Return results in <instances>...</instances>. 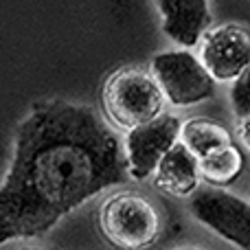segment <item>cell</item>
I'll return each instance as SVG.
<instances>
[{
  "instance_id": "obj_7",
  "label": "cell",
  "mask_w": 250,
  "mask_h": 250,
  "mask_svg": "<svg viewBox=\"0 0 250 250\" xmlns=\"http://www.w3.org/2000/svg\"><path fill=\"white\" fill-rule=\"evenodd\" d=\"M200 62L215 82H235L250 66V31L242 24H222L202 35Z\"/></svg>"
},
{
  "instance_id": "obj_6",
  "label": "cell",
  "mask_w": 250,
  "mask_h": 250,
  "mask_svg": "<svg viewBox=\"0 0 250 250\" xmlns=\"http://www.w3.org/2000/svg\"><path fill=\"white\" fill-rule=\"evenodd\" d=\"M182 123L173 114H160L158 119L138 125L125 134L123 154L127 176L132 180H147L169 149L180 141Z\"/></svg>"
},
{
  "instance_id": "obj_9",
  "label": "cell",
  "mask_w": 250,
  "mask_h": 250,
  "mask_svg": "<svg viewBox=\"0 0 250 250\" xmlns=\"http://www.w3.org/2000/svg\"><path fill=\"white\" fill-rule=\"evenodd\" d=\"M200 160L182 145L180 141L165 154L160 165L154 171L156 189L173 195V198H189L200 187Z\"/></svg>"
},
{
  "instance_id": "obj_11",
  "label": "cell",
  "mask_w": 250,
  "mask_h": 250,
  "mask_svg": "<svg viewBox=\"0 0 250 250\" xmlns=\"http://www.w3.org/2000/svg\"><path fill=\"white\" fill-rule=\"evenodd\" d=\"M244 165H246L244 151L233 143L200 160V178L211 189H226L242 176Z\"/></svg>"
},
{
  "instance_id": "obj_1",
  "label": "cell",
  "mask_w": 250,
  "mask_h": 250,
  "mask_svg": "<svg viewBox=\"0 0 250 250\" xmlns=\"http://www.w3.org/2000/svg\"><path fill=\"white\" fill-rule=\"evenodd\" d=\"M127 178L121 141L95 110L40 101L18 125L0 185V246L46 235L62 217Z\"/></svg>"
},
{
  "instance_id": "obj_15",
  "label": "cell",
  "mask_w": 250,
  "mask_h": 250,
  "mask_svg": "<svg viewBox=\"0 0 250 250\" xmlns=\"http://www.w3.org/2000/svg\"><path fill=\"white\" fill-rule=\"evenodd\" d=\"M24 250H51V248H24Z\"/></svg>"
},
{
  "instance_id": "obj_5",
  "label": "cell",
  "mask_w": 250,
  "mask_h": 250,
  "mask_svg": "<svg viewBox=\"0 0 250 250\" xmlns=\"http://www.w3.org/2000/svg\"><path fill=\"white\" fill-rule=\"evenodd\" d=\"M189 211L224 242L239 250H250V202L226 189L208 187L191 195Z\"/></svg>"
},
{
  "instance_id": "obj_3",
  "label": "cell",
  "mask_w": 250,
  "mask_h": 250,
  "mask_svg": "<svg viewBox=\"0 0 250 250\" xmlns=\"http://www.w3.org/2000/svg\"><path fill=\"white\" fill-rule=\"evenodd\" d=\"M101 97L105 117L125 132L165 114L163 110L167 101L156 79L138 68H123L112 73Z\"/></svg>"
},
{
  "instance_id": "obj_13",
  "label": "cell",
  "mask_w": 250,
  "mask_h": 250,
  "mask_svg": "<svg viewBox=\"0 0 250 250\" xmlns=\"http://www.w3.org/2000/svg\"><path fill=\"white\" fill-rule=\"evenodd\" d=\"M237 132H239V138H242L244 147L250 151V114H248V117H244V119H239Z\"/></svg>"
},
{
  "instance_id": "obj_10",
  "label": "cell",
  "mask_w": 250,
  "mask_h": 250,
  "mask_svg": "<svg viewBox=\"0 0 250 250\" xmlns=\"http://www.w3.org/2000/svg\"><path fill=\"white\" fill-rule=\"evenodd\" d=\"M180 143L195 156L198 160L207 158L208 154L233 145V136L222 123L213 119H189L180 127Z\"/></svg>"
},
{
  "instance_id": "obj_12",
  "label": "cell",
  "mask_w": 250,
  "mask_h": 250,
  "mask_svg": "<svg viewBox=\"0 0 250 250\" xmlns=\"http://www.w3.org/2000/svg\"><path fill=\"white\" fill-rule=\"evenodd\" d=\"M230 105L237 119H244L250 114V66L233 82L230 88Z\"/></svg>"
},
{
  "instance_id": "obj_14",
  "label": "cell",
  "mask_w": 250,
  "mask_h": 250,
  "mask_svg": "<svg viewBox=\"0 0 250 250\" xmlns=\"http://www.w3.org/2000/svg\"><path fill=\"white\" fill-rule=\"evenodd\" d=\"M173 250H200V248H193V246H185V248H173Z\"/></svg>"
},
{
  "instance_id": "obj_2",
  "label": "cell",
  "mask_w": 250,
  "mask_h": 250,
  "mask_svg": "<svg viewBox=\"0 0 250 250\" xmlns=\"http://www.w3.org/2000/svg\"><path fill=\"white\" fill-rule=\"evenodd\" d=\"M99 230L119 250H147L160 235L156 207L136 191H117L99 207Z\"/></svg>"
},
{
  "instance_id": "obj_8",
  "label": "cell",
  "mask_w": 250,
  "mask_h": 250,
  "mask_svg": "<svg viewBox=\"0 0 250 250\" xmlns=\"http://www.w3.org/2000/svg\"><path fill=\"white\" fill-rule=\"evenodd\" d=\"M163 31L182 46H193L207 33L211 22L208 0H156Z\"/></svg>"
},
{
  "instance_id": "obj_4",
  "label": "cell",
  "mask_w": 250,
  "mask_h": 250,
  "mask_svg": "<svg viewBox=\"0 0 250 250\" xmlns=\"http://www.w3.org/2000/svg\"><path fill=\"white\" fill-rule=\"evenodd\" d=\"M151 77L176 108L202 104L215 95V79L191 51H165L151 60Z\"/></svg>"
}]
</instances>
